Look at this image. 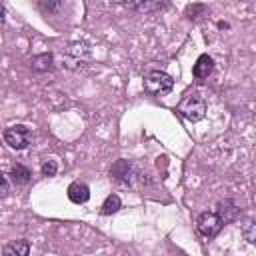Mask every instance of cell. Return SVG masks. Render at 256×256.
<instances>
[{
  "label": "cell",
  "mask_w": 256,
  "mask_h": 256,
  "mask_svg": "<svg viewBox=\"0 0 256 256\" xmlns=\"http://www.w3.org/2000/svg\"><path fill=\"white\" fill-rule=\"evenodd\" d=\"M176 112H178L182 118H186L188 122H198V120H202L204 114H206V100H204L198 92L186 94V96L180 100V104L176 106Z\"/></svg>",
  "instance_id": "cell-1"
},
{
  "label": "cell",
  "mask_w": 256,
  "mask_h": 256,
  "mask_svg": "<svg viewBox=\"0 0 256 256\" xmlns=\"http://www.w3.org/2000/svg\"><path fill=\"white\" fill-rule=\"evenodd\" d=\"M174 88V80L170 74L162 72V70H150L144 76V90L152 96H164L168 92H172Z\"/></svg>",
  "instance_id": "cell-2"
},
{
  "label": "cell",
  "mask_w": 256,
  "mask_h": 256,
  "mask_svg": "<svg viewBox=\"0 0 256 256\" xmlns=\"http://www.w3.org/2000/svg\"><path fill=\"white\" fill-rule=\"evenodd\" d=\"M32 140H34V136H32L30 128L24 124H14L4 130V142L12 150H26L32 144Z\"/></svg>",
  "instance_id": "cell-3"
},
{
  "label": "cell",
  "mask_w": 256,
  "mask_h": 256,
  "mask_svg": "<svg viewBox=\"0 0 256 256\" xmlns=\"http://www.w3.org/2000/svg\"><path fill=\"white\" fill-rule=\"evenodd\" d=\"M222 220L218 218V214L216 212H202V214H198V218H196V228H198V232L202 234V236H206V238H214L220 230H222Z\"/></svg>",
  "instance_id": "cell-4"
},
{
  "label": "cell",
  "mask_w": 256,
  "mask_h": 256,
  "mask_svg": "<svg viewBox=\"0 0 256 256\" xmlns=\"http://www.w3.org/2000/svg\"><path fill=\"white\" fill-rule=\"evenodd\" d=\"M110 178H112L116 184L130 186V184H132V180L136 178L134 164H132V162H128V160H118V162L110 168Z\"/></svg>",
  "instance_id": "cell-5"
},
{
  "label": "cell",
  "mask_w": 256,
  "mask_h": 256,
  "mask_svg": "<svg viewBox=\"0 0 256 256\" xmlns=\"http://www.w3.org/2000/svg\"><path fill=\"white\" fill-rule=\"evenodd\" d=\"M2 256H30V242L26 238L10 240L4 244Z\"/></svg>",
  "instance_id": "cell-6"
},
{
  "label": "cell",
  "mask_w": 256,
  "mask_h": 256,
  "mask_svg": "<svg viewBox=\"0 0 256 256\" xmlns=\"http://www.w3.org/2000/svg\"><path fill=\"white\" fill-rule=\"evenodd\" d=\"M66 194H68V200H70V202H74V204H84V202H88V198H90V188H88V184H84V182H72V184L68 186Z\"/></svg>",
  "instance_id": "cell-7"
},
{
  "label": "cell",
  "mask_w": 256,
  "mask_h": 256,
  "mask_svg": "<svg viewBox=\"0 0 256 256\" xmlns=\"http://www.w3.org/2000/svg\"><path fill=\"white\" fill-rule=\"evenodd\" d=\"M216 214H218V218L222 220V224H230V222H234V220L240 216V208L236 206L234 200H224V202L218 204Z\"/></svg>",
  "instance_id": "cell-8"
},
{
  "label": "cell",
  "mask_w": 256,
  "mask_h": 256,
  "mask_svg": "<svg viewBox=\"0 0 256 256\" xmlns=\"http://www.w3.org/2000/svg\"><path fill=\"white\" fill-rule=\"evenodd\" d=\"M212 68H214V60H212V56L202 54V56H198V60H196V64H194V68H192V74H194V78L204 80V78L210 76Z\"/></svg>",
  "instance_id": "cell-9"
},
{
  "label": "cell",
  "mask_w": 256,
  "mask_h": 256,
  "mask_svg": "<svg viewBox=\"0 0 256 256\" xmlns=\"http://www.w3.org/2000/svg\"><path fill=\"white\" fill-rule=\"evenodd\" d=\"M10 178H12V182H14L16 186H26V184L32 180V172H30V168L24 166V164H14V166L10 168Z\"/></svg>",
  "instance_id": "cell-10"
},
{
  "label": "cell",
  "mask_w": 256,
  "mask_h": 256,
  "mask_svg": "<svg viewBox=\"0 0 256 256\" xmlns=\"http://www.w3.org/2000/svg\"><path fill=\"white\" fill-rule=\"evenodd\" d=\"M126 8L130 10H138V12H154V10H164L168 6V2H146V0H138V2H122Z\"/></svg>",
  "instance_id": "cell-11"
},
{
  "label": "cell",
  "mask_w": 256,
  "mask_h": 256,
  "mask_svg": "<svg viewBox=\"0 0 256 256\" xmlns=\"http://www.w3.org/2000/svg\"><path fill=\"white\" fill-rule=\"evenodd\" d=\"M30 68L34 72H48L54 68V56L52 54H38L30 60Z\"/></svg>",
  "instance_id": "cell-12"
},
{
  "label": "cell",
  "mask_w": 256,
  "mask_h": 256,
  "mask_svg": "<svg viewBox=\"0 0 256 256\" xmlns=\"http://www.w3.org/2000/svg\"><path fill=\"white\" fill-rule=\"evenodd\" d=\"M120 208H122V200H120V196H118V194H108V196H106V200L102 202L100 214H104V216H110V214L118 212Z\"/></svg>",
  "instance_id": "cell-13"
},
{
  "label": "cell",
  "mask_w": 256,
  "mask_h": 256,
  "mask_svg": "<svg viewBox=\"0 0 256 256\" xmlns=\"http://www.w3.org/2000/svg\"><path fill=\"white\" fill-rule=\"evenodd\" d=\"M206 12H208V8L204 4H188L186 6V16L190 20H198L200 16H206Z\"/></svg>",
  "instance_id": "cell-14"
},
{
  "label": "cell",
  "mask_w": 256,
  "mask_h": 256,
  "mask_svg": "<svg viewBox=\"0 0 256 256\" xmlns=\"http://www.w3.org/2000/svg\"><path fill=\"white\" fill-rule=\"evenodd\" d=\"M40 172H42V176H56V172H58V162H56L54 158H46V160H42V164H40Z\"/></svg>",
  "instance_id": "cell-15"
},
{
  "label": "cell",
  "mask_w": 256,
  "mask_h": 256,
  "mask_svg": "<svg viewBox=\"0 0 256 256\" xmlns=\"http://www.w3.org/2000/svg\"><path fill=\"white\" fill-rule=\"evenodd\" d=\"M10 192V180L6 178V174L0 172V198H6Z\"/></svg>",
  "instance_id": "cell-16"
},
{
  "label": "cell",
  "mask_w": 256,
  "mask_h": 256,
  "mask_svg": "<svg viewBox=\"0 0 256 256\" xmlns=\"http://www.w3.org/2000/svg\"><path fill=\"white\" fill-rule=\"evenodd\" d=\"M244 236L248 242H254V224L252 222H248V226L244 228Z\"/></svg>",
  "instance_id": "cell-17"
},
{
  "label": "cell",
  "mask_w": 256,
  "mask_h": 256,
  "mask_svg": "<svg viewBox=\"0 0 256 256\" xmlns=\"http://www.w3.org/2000/svg\"><path fill=\"white\" fill-rule=\"evenodd\" d=\"M2 14H4V6L0 4V18H2Z\"/></svg>",
  "instance_id": "cell-18"
}]
</instances>
